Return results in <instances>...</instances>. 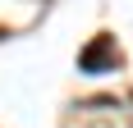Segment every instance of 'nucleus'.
<instances>
[{
	"label": "nucleus",
	"mask_w": 133,
	"mask_h": 128,
	"mask_svg": "<svg viewBox=\"0 0 133 128\" xmlns=\"http://www.w3.org/2000/svg\"><path fill=\"white\" fill-rule=\"evenodd\" d=\"M115 60H119V55H115V41H110V37H96L92 46L78 55V69H83V73H101V69L115 64Z\"/></svg>",
	"instance_id": "1"
}]
</instances>
